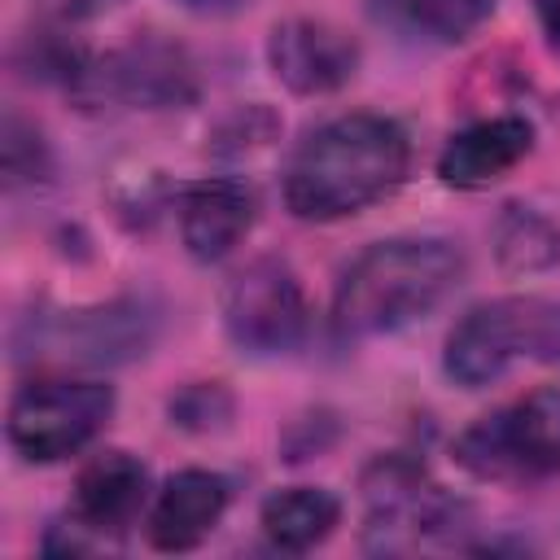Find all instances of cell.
Masks as SVG:
<instances>
[{
  "instance_id": "277c9868",
  "label": "cell",
  "mask_w": 560,
  "mask_h": 560,
  "mask_svg": "<svg viewBox=\"0 0 560 560\" xmlns=\"http://www.w3.org/2000/svg\"><path fill=\"white\" fill-rule=\"evenodd\" d=\"M455 464L477 481L529 486L560 472V389L538 385L472 420L455 438Z\"/></svg>"
},
{
  "instance_id": "3957f363",
  "label": "cell",
  "mask_w": 560,
  "mask_h": 560,
  "mask_svg": "<svg viewBox=\"0 0 560 560\" xmlns=\"http://www.w3.org/2000/svg\"><path fill=\"white\" fill-rule=\"evenodd\" d=\"M560 363V298H494L472 306L442 350V368L455 385L481 389L512 363Z\"/></svg>"
},
{
  "instance_id": "52a82bcc",
  "label": "cell",
  "mask_w": 560,
  "mask_h": 560,
  "mask_svg": "<svg viewBox=\"0 0 560 560\" xmlns=\"http://www.w3.org/2000/svg\"><path fill=\"white\" fill-rule=\"evenodd\" d=\"M83 105H127V109H171L197 101V66L192 57L158 35H140L101 61H88L79 83L70 88Z\"/></svg>"
},
{
  "instance_id": "ba28073f",
  "label": "cell",
  "mask_w": 560,
  "mask_h": 560,
  "mask_svg": "<svg viewBox=\"0 0 560 560\" xmlns=\"http://www.w3.org/2000/svg\"><path fill=\"white\" fill-rule=\"evenodd\" d=\"M223 328L249 354H289L306 341L311 306L298 271L280 258H254L228 280Z\"/></svg>"
},
{
  "instance_id": "8fae6325",
  "label": "cell",
  "mask_w": 560,
  "mask_h": 560,
  "mask_svg": "<svg viewBox=\"0 0 560 560\" xmlns=\"http://www.w3.org/2000/svg\"><path fill=\"white\" fill-rule=\"evenodd\" d=\"M228 481L210 468H179L162 481V490L149 503L144 534L158 551H192L210 538V529L228 512Z\"/></svg>"
},
{
  "instance_id": "8992f818",
  "label": "cell",
  "mask_w": 560,
  "mask_h": 560,
  "mask_svg": "<svg viewBox=\"0 0 560 560\" xmlns=\"http://www.w3.org/2000/svg\"><path fill=\"white\" fill-rule=\"evenodd\" d=\"M363 503L368 551L416 547L424 538L451 534L464 516V503H455L438 481H429V472L407 455H376L363 468Z\"/></svg>"
},
{
  "instance_id": "30bf717a",
  "label": "cell",
  "mask_w": 560,
  "mask_h": 560,
  "mask_svg": "<svg viewBox=\"0 0 560 560\" xmlns=\"http://www.w3.org/2000/svg\"><path fill=\"white\" fill-rule=\"evenodd\" d=\"M153 337V315L140 302H109L92 311H66L39 324L31 350H52L74 363H122L144 354Z\"/></svg>"
},
{
  "instance_id": "4fadbf2b",
  "label": "cell",
  "mask_w": 560,
  "mask_h": 560,
  "mask_svg": "<svg viewBox=\"0 0 560 560\" xmlns=\"http://www.w3.org/2000/svg\"><path fill=\"white\" fill-rule=\"evenodd\" d=\"M534 149V122L521 114H494L477 118L464 131H455L438 153V175L451 188H486L503 179L516 162H525Z\"/></svg>"
},
{
  "instance_id": "5b68a950",
  "label": "cell",
  "mask_w": 560,
  "mask_h": 560,
  "mask_svg": "<svg viewBox=\"0 0 560 560\" xmlns=\"http://www.w3.org/2000/svg\"><path fill=\"white\" fill-rule=\"evenodd\" d=\"M114 416V385L105 381H31L13 394L4 438L26 464H57L79 455Z\"/></svg>"
},
{
  "instance_id": "7a4b0ae2",
  "label": "cell",
  "mask_w": 560,
  "mask_h": 560,
  "mask_svg": "<svg viewBox=\"0 0 560 560\" xmlns=\"http://www.w3.org/2000/svg\"><path fill=\"white\" fill-rule=\"evenodd\" d=\"M464 280V254L442 236H394L368 245L337 280L332 328L346 341L385 337L429 315Z\"/></svg>"
},
{
  "instance_id": "44dd1931",
  "label": "cell",
  "mask_w": 560,
  "mask_h": 560,
  "mask_svg": "<svg viewBox=\"0 0 560 560\" xmlns=\"http://www.w3.org/2000/svg\"><path fill=\"white\" fill-rule=\"evenodd\" d=\"M188 13H201V18H228V13H241L249 0H179Z\"/></svg>"
},
{
  "instance_id": "2e32d148",
  "label": "cell",
  "mask_w": 560,
  "mask_h": 560,
  "mask_svg": "<svg viewBox=\"0 0 560 560\" xmlns=\"http://www.w3.org/2000/svg\"><path fill=\"white\" fill-rule=\"evenodd\" d=\"M494 0H372V13L402 35L455 44L490 18Z\"/></svg>"
},
{
  "instance_id": "5bb4252c",
  "label": "cell",
  "mask_w": 560,
  "mask_h": 560,
  "mask_svg": "<svg viewBox=\"0 0 560 560\" xmlns=\"http://www.w3.org/2000/svg\"><path fill=\"white\" fill-rule=\"evenodd\" d=\"M254 228V192L236 179H201L179 192V241L197 262H223Z\"/></svg>"
},
{
  "instance_id": "ffe728a7",
  "label": "cell",
  "mask_w": 560,
  "mask_h": 560,
  "mask_svg": "<svg viewBox=\"0 0 560 560\" xmlns=\"http://www.w3.org/2000/svg\"><path fill=\"white\" fill-rule=\"evenodd\" d=\"M57 22H88V18H101L109 13L118 0H39Z\"/></svg>"
},
{
  "instance_id": "d6986e66",
  "label": "cell",
  "mask_w": 560,
  "mask_h": 560,
  "mask_svg": "<svg viewBox=\"0 0 560 560\" xmlns=\"http://www.w3.org/2000/svg\"><path fill=\"white\" fill-rule=\"evenodd\" d=\"M223 420H232V394L223 389V385H206V381H197V385H184L175 398H171V424H179V429H192V433H210V429H219Z\"/></svg>"
},
{
  "instance_id": "ac0fdd59",
  "label": "cell",
  "mask_w": 560,
  "mask_h": 560,
  "mask_svg": "<svg viewBox=\"0 0 560 560\" xmlns=\"http://www.w3.org/2000/svg\"><path fill=\"white\" fill-rule=\"evenodd\" d=\"M52 171V153L48 140L39 136L35 122H26L22 114H4V188H22V184H39Z\"/></svg>"
},
{
  "instance_id": "6da1fadb",
  "label": "cell",
  "mask_w": 560,
  "mask_h": 560,
  "mask_svg": "<svg viewBox=\"0 0 560 560\" xmlns=\"http://www.w3.org/2000/svg\"><path fill=\"white\" fill-rule=\"evenodd\" d=\"M411 166L407 131L385 114H341L315 127L284 166V206L302 223H332L389 197Z\"/></svg>"
},
{
  "instance_id": "e0dca14e",
  "label": "cell",
  "mask_w": 560,
  "mask_h": 560,
  "mask_svg": "<svg viewBox=\"0 0 560 560\" xmlns=\"http://www.w3.org/2000/svg\"><path fill=\"white\" fill-rule=\"evenodd\" d=\"M494 258L508 276H534L560 262V232L529 206H508L494 223Z\"/></svg>"
},
{
  "instance_id": "9c48e42d",
  "label": "cell",
  "mask_w": 560,
  "mask_h": 560,
  "mask_svg": "<svg viewBox=\"0 0 560 560\" xmlns=\"http://www.w3.org/2000/svg\"><path fill=\"white\" fill-rule=\"evenodd\" d=\"M267 66H271L276 83H284L289 92L328 96L354 79L359 44L328 22L289 18V22H276L267 35Z\"/></svg>"
},
{
  "instance_id": "9a60e30c",
  "label": "cell",
  "mask_w": 560,
  "mask_h": 560,
  "mask_svg": "<svg viewBox=\"0 0 560 560\" xmlns=\"http://www.w3.org/2000/svg\"><path fill=\"white\" fill-rule=\"evenodd\" d=\"M341 521V499L324 486H284L262 499L258 525L271 547L280 551H311L319 547Z\"/></svg>"
},
{
  "instance_id": "7402d4cb",
  "label": "cell",
  "mask_w": 560,
  "mask_h": 560,
  "mask_svg": "<svg viewBox=\"0 0 560 560\" xmlns=\"http://www.w3.org/2000/svg\"><path fill=\"white\" fill-rule=\"evenodd\" d=\"M534 9H538L542 31L551 35V44H560V0H534Z\"/></svg>"
},
{
  "instance_id": "7c38bea8",
  "label": "cell",
  "mask_w": 560,
  "mask_h": 560,
  "mask_svg": "<svg viewBox=\"0 0 560 560\" xmlns=\"http://www.w3.org/2000/svg\"><path fill=\"white\" fill-rule=\"evenodd\" d=\"M144 494H149L144 459H136L131 451H101L74 477L70 516L96 538H114L140 516Z\"/></svg>"
}]
</instances>
